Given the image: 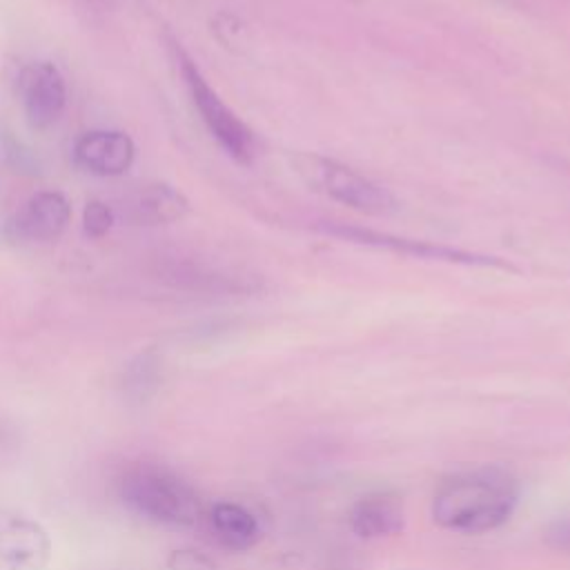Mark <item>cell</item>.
Listing matches in <instances>:
<instances>
[{"mask_svg":"<svg viewBox=\"0 0 570 570\" xmlns=\"http://www.w3.org/2000/svg\"><path fill=\"white\" fill-rule=\"evenodd\" d=\"M519 494L517 479L501 468L463 470L436 485L432 519L452 532L481 534L512 517Z\"/></svg>","mask_w":570,"mask_h":570,"instance_id":"cell-1","label":"cell"},{"mask_svg":"<svg viewBox=\"0 0 570 570\" xmlns=\"http://www.w3.org/2000/svg\"><path fill=\"white\" fill-rule=\"evenodd\" d=\"M118 497L138 517L171 525L191 528L203 519V501L196 488L156 463H134L118 476Z\"/></svg>","mask_w":570,"mask_h":570,"instance_id":"cell-2","label":"cell"},{"mask_svg":"<svg viewBox=\"0 0 570 570\" xmlns=\"http://www.w3.org/2000/svg\"><path fill=\"white\" fill-rule=\"evenodd\" d=\"M294 167L312 189L350 209L363 214H387L394 209V198L385 187L338 160L301 154L294 158Z\"/></svg>","mask_w":570,"mask_h":570,"instance_id":"cell-3","label":"cell"},{"mask_svg":"<svg viewBox=\"0 0 570 570\" xmlns=\"http://www.w3.org/2000/svg\"><path fill=\"white\" fill-rule=\"evenodd\" d=\"M176 60L189 98L207 131L234 160L249 163L254 156V136L249 127L223 102V98L214 91V87L196 67V62L180 47H176Z\"/></svg>","mask_w":570,"mask_h":570,"instance_id":"cell-4","label":"cell"},{"mask_svg":"<svg viewBox=\"0 0 570 570\" xmlns=\"http://www.w3.org/2000/svg\"><path fill=\"white\" fill-rule=\"evenodd\" d=\"M151 276L171 289L198 296H234L254 289L247 276L187 256H158L151 263Z\"/></svg>","mask_w":570,"mask_h":570,"instance_id":"cell-5","label":"cell"},{"mask_svg":"<svg viewBox=\"0 0 570 570\" xmlns=\"http://www.w3.org/2000/svg\"><path fill=\"white\" fill-rule=\"evenodd\" d=\"M51 550V537L40 521L0 508V566L4 570H45Z\"/></svg>","mask_w":570,"mask_h":570,"instance_id":"cell-6","label":"cell"},{"mask_svg":"<svg viewBox=\"0 0 570 570\" xmlns=\"http://www.w3.org/2000/svg\"><path fill=\"white\" fill-rule=\"evenodd\" d=\"M69 218L71 205L60 191H40L7 218L2 234L11 243H47L67 229Z\"/></svg>","mask_w":570,"mask_h":570,"instance_id":"cell-7","label":"cell"},{"mask_svg":"<svg viewBox=\"0 0 570 570\" xmlns=\"http://www.w3.org/2000/svg\"><path fill=\"white\" fill-rule=\"evenodd\" d=\"M20 91L31 129H47L65 111L67 85L60 69L49 60L33 62L22 71Z\"/></svg>","mask_w":570,"mask_h":570,"instance_id":"cell-8","label":"cell"},{"mask_svg":"<svg viewBox=\"0 0 570 570\" xmlns=\"http://www.w3.org/2000/svg\"><path fill=\"white\" fill-rule=\"evenodd\" d=\"M134 156V140L111 129L85 131L73 145V163L94 176H120L131 167Z\"/></svg>","mask_w":570,"mask_h":570,"instance_id":"cell-9","label":"cell"},{"mask_svg":"<svg viewBox=\"0 0 570 570\" xmlns=\"http://www.w3.org/2000/svg\"><path fill=\"white\" fill-rule=\"evenodd\" d=\"M325 232L334 234V236H341L345 240H352V243H363V245H372V247H385V249L403 252V254L416 256V258H434V261H450V263H465V265H497V267H505L497 258L476 256V254H470V252L450 249V247H441V245H430V243H421V240L399 238V236H390V234H381V232H372V229H363V227L330 225V227H325Z\"/></svg>","mask_w":570,"mask_h":570,"instance_id":"cell-10","label":"cell"},{"mask_svg":"<svg viewBox=\"0 0 570 570\" xmlns=\"http://www.w3.org/2000/svg\"><path fill=\"white\" fill-rule=\"evenodd\" d=\"M189 212V200L183 191L167 183H149L129 191L122 200V214L129 223L142 227L169 225Z\"/></svg>","mask_w":570,"mask_h":570,"instance_id":"cell-11","label":"cell"},{"mask_svg":"<svg viewBox=\"0 0 570 570\" xmlns=\"http://www.w3.org/2000/svg\"><path fill=\"white\" fill-rule=\"evenodd\" d=\"M350 528L361 539H383L396 534L405 523L403 503L392 492H372L354 501L347 514Z\"/></svg>","mask_w":570,"mask_h":570,"instance_id":"cell-12","label":"cell"},{"mask_svg":"<svg viewBox=\"0 0 570 570\" xmlns=\"http://www.w3.org/2000/svg\"><path fill=\"white\" fill-rule=\"evenodd\" d=\"M207 523L214 539L234 552L249 550L261 539L258 519L236 501H216L207 510Z\"/></svg>","mask_w":570,"mask_h":570,"instance_id":"cell-13","label":"cell"},{"mask_svg":"<svg viewBox=\"0 0 570 570\" xmlns=\"http://www.w3.org/2000/svg\"><path fill=\"white\" fill-rule=\"evenodd\" d=\"M127 385L134 390V392H147L154 387L156 379H158V361L151 352H142L138 354L129 367H127Z\"/></svg>","mask_w":570,"mask_h":570,"instance_id":"cell-14","label":"cell"},{"mask_svg":"<svg viewBox=\"0 0 570 570\" xmlns=\"http://www.w3.org/2000/svg\"><path fill=\"white\" fill-rule=\"evenodd\" d=\"M114 225V209L102 200H89L82 212L85 234L91 238H102Z\"/></svg>","mask_w":570,"mask_h":570,"instance_id":"cell-15","label":"cell"},{"mask_svg":"<svg viewBox=\"0 0 570 570\" xmlns=\"http://www.w3.org/2000/svg\"><path fill=\"white\" fill-rule=\"evenodd\" d=\"M2 151H4L7 163L16 171H27V174H38L40 171L38 156L29 147H24L18 138H13L11 134L2 136Z\"/></svg>","mask_w":570,"mask_h":570,"instance_id":"cell-16","label":"cell"},{"mask_svg":"<svg viewBox=\"0 0 570 570\" xmlns=\"http://www.w3.org/2000/svg\"><path fill=\"white\" fill-rule=\"evenodd\" d=\"M543 541L548 548L570 554V514L548 523V528L543 530Z\"/></svg>","mask_w":570,"mask_h":570,"instance_id":"cell-17","label":"cell"},{"mask_svg":"<svg viewBox=\"0 0 570 570\" xmlns=\"http://www.w3.org/2000/svg\"><path fill=\"white\" fill-rule=\"evenodd\" d=\"M171 570H216L214 563L198 550H176L169 559Z\"/></svg>","mask_w":570,"mask_h":570,"instance_id":"cell-18","label":"cell"},{"mask_svg":"<svg viewBox=\"0 0 570 570\" xmlns=\"http://www.w3.org/2000/svg\"><path fill=\"white\" fill-rule=\"evenodd\" d=\"M214 29L218 31L220 40H223L225 45H229V47H232V45H240V42H243L245 27H243V22H238L234 16H218V20H216Z\"/></svg>","mask_w":570,"mask_h":570,"instance_id":"cell-19","label":"cell"},{"mask_svg":"<svg viewBox=\"0 0 570 570\" xmlns=\"http://www.w3.org/2000/svg\"><path fill=\"white\" fill-rule=\"evenodd\" d=\"M7 428H2V423H0V445H4V436H7Z\"/></svg>","mask_w":570,"mask_h":570,"instance_id":"cell-20","label":"cell"},{"mask_svg":"<svg viewBox=\"0 0 570 570\" xmlns=\"http://www.w3.org/2000/svg\"><path fill=\"white\" fill-rule=\"evenodd\" d=\"M80 2H85V4H89V7H96V4H100L102 0H80Z\"/></svg>","mask_w":570,"mask_h":570,"instance_id":"cell-21","label":"cell"}]
</instances>
